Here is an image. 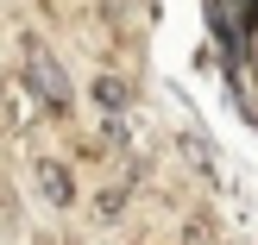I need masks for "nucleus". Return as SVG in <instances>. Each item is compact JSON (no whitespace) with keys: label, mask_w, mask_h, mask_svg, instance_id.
Masks as SVG:
<instances>
[{"label":"nucleus","mask_w":258,"mask_h":245,"mask_svg":"<svg viewBox=\"0 0 258 245\" xmlns=\"http://www.w3.org/2000/svg\"><path fill=\"white\" fill-rule=\"evenodd\" d=\"M239 7H246V13H252V7H258V0H239Z\"/></svg>","instance_id":"nucleus-3"},{"label":"nucleus","mask_w":258,"mask_h":245,"mask_svg":"<svg viewBox=\"0 0 258 245\" xmlns=\"http://www.w3.org/2000/svg\"><path fill=\"white\" fill-rule=\"evenodd\" d=\"M44 195H50V201H70V183H63L50 164H44Z\"/></svg>","instance_id":"nucleus-2"},{"label":"nucleus","mask_w":258,"mask_h":245,"mask_svg":"<svg viewBox=\"0 0 258 245\" xmlns=\"http://www.w3.org/2000/svg\"><path fill=\"white\" fill-rule=\"evenodd\" d=\"M25 75H32V88H44V101H50V107H63V101H70V82H63V69L44 57V50H32Z\"/></svg>","instance_id":"nucleus-1"}]
</instances>
